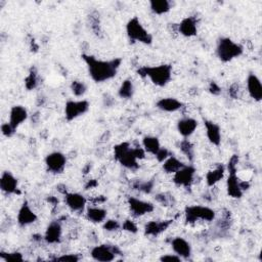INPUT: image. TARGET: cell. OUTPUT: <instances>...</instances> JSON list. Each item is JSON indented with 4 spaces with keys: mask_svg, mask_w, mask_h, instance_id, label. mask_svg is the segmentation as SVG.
<instances>
[{
    "mask_svg": "<svg viewBox=\"0 0 262 262\" xmlns=\"http://www.w3.org/2000/svg\"><path fill=\"white\" fill-rule=\"evenodd\" d=\"M81 57L87 67L89 77L95 83H104L115 78L122 63L121 57L100 59L86 53H83Z\"/></svg>",
    "mask_w": 262,
    "mask_h": 262,
    "instance_id": "cell-1",
    "label": "cell"
},
{
    "mask_svg": "<svg viewBox=\"0 0 262 262\" xmlns=\"http://www.w3.org/2000/svg\"><path fill=\"white\" fill-rule=\"evenodd\" d=\"M145 150L142 146H132L128 141L120 142L114 146L115 160L125 169L136 171L139 168L138 162L145 158Z\"/></svg>",
    "mask_w": 262,
    "mask_h": 262,
    "instance_id": "cell-2",
    "label": "cell"
},
{
    "mask_svg": "<svg viewBox=\"0 0 262 262\" xmlns=\"http://www.w3.org/2000/svg\"><path fill=\"white\" fill-rule=\"evenodd\" d=\"M139 77L148 79L157 87H165L172 79L173 68L170 63L142 66L136 70Z\"/></svg>",
    "mask_w": 262,
    "mask_h": 262,
    "instance_id": "cell-3",
    "label": "cell"
},
{
    "mask_svg": "<svg viewBox=\"0 0 262 262\" xmlns=\"http://www.w3.org/2000/svg\"><path fill=\"white\" fill-rule=\"evenodd\" d=\"M216 56L222 62H229L244 53V46L229 37H219L216 42Z\"/></svg>",
    "mask_w": 262,
    "mask_h": 262,
    "instance_id": "cell-4",
    "label": "cell"
},
{
    "mask_svg": "<svg viewBox=\"0 0 262 262\" xmlns=\"http://www.w3.org/2000/svg\"><path fill=\"white\" fill-rule=\"evenodd\" d=\"M125 31L131 43H141L144 45H150L152 43V35L145 29L137 16H133L127 21Z\"/></svg>",
    "mask_w": 262,
    "mask_h": 262,
    "instance_id": "cell-5",
    "label": "cell"
},
{
    "mask_svg": "<svg viewBox=\"0 0 262 262\" xmlns=\"http://www.w3.org/2000/svg\"><path fill=\"white\" fill-rule=\"evenodd\" d=\"M216 217V212L207 206L191 205L186 206L184 209V219L188 224H193L198 221H213Z\"/></svg>",
    "mask_w": 262,
    "mask_h": 262,
    "instance_id": "cell-6",
    "label": "cell"
},
{
    "mask_svg": "<svg viewBox=\"0 0 262 262\" xmlns=\"http://www.w3.org/2000/svg\"><path fill=\"white\" fill-rule=\"evenodd\" d=\"M121 249L116 245L102 244L94 246L90 250V256L93 260L98 262H111L116 259L117 256H122Z\"/></svg>",
    "mask_w": 262,
    "mask_h": 262,
    "instance_id": "cell-7",
    "label": "cell"
},
{
    "mask_svg": "<svg viewBox=\"0 0 262 262\" xmlns=\"http://www.w3.org/2000/svg\"><path fill=\"white\" fill-rule=\"evenodd\" d=\"M90 108V103L87 99H70L64 104V119L68 122H72L79 117L85 115Z\"/></svg>",
    "mask_w": 262,
    "mask_h": 262,
    "instance_id": "cell-8",
    "label": "cell"
},
{
    "mask_svg": "<svg viewBox=\"0 0 262 262\" xmlns=\"http://www.w3.org/2000/svg\"><path fill=\"white\" fill-rule=\"evenodd\" d=\"M44 163L48 173L58 175L61 174L66 169L67 157L61 151H51L45 157Z\"/></svg>",
    "mask_w": 262,
    "mask_h": 262,
    "instance_id": "cell-9",
    "label": "cell"
},
{
    "mask_svg": "<svg viewBox=\"0 0 262 262\" xmlns=\"http://www.w3.org/2000/svg\"><path fill=\"white\" fill-rule=\"evenodd\" d=\"M195 173H196V169L193 165L185 164L184 167H182L180 170H178L173 174L172 181L176 186L188 189L191 187L193 183Z\"/></svg>",
    "mask_w": 262,
    "mask_h": 262,
    "instance_id": "cell-10",
    "label": "cell"
},
{
    "mask_svg": "<svg viewBox=\"0 0 262 262\" xmlns=\"http://www.w3.org/2000/svg\"><path fill=\"white\" fill-rule=\"evenodd\" d=\"M127 204L129 211L133 217H142L155 210V205L150 202L143 201L136 196H128Z\"/></svg>",
    "mask_w": 262,
    "mask_h": 262,
    "instance_id": "cell-11",
    "label": "cell"
},
{
    "mask_svg": "<svg viewBox=\"0 0 262 262\" xmlns=\"http://www.w3.org/2000/svg\"><path fill=\"white\" fill-rule=\"evenodd\" d=\"M38 220V215L35 213V211L32 209L30 203L25 200L16 215V222L19 227H27L33 223H35Z\"/></svg>",
    "mask_w": 262,
    "mask_h": 262,
    "instance_id": "cell-12",
    "label": "cell"
},
{
    "mask_svg": "<svg viewBox=\"0 0 262 262\" xmlns=\"http://www.w3.org/2000/svg\"><path fill=\"white\" fill-rule=\"evenodd\" d=\"M66 206L74 213L85 212L87 208V199L80 192L68 191L63 194Z\"/></svg>",
    "mask_w": 262,
    "mask_h": 262,
    "instance_id": "cell-13",
    "label": "cell"
},
{
    "mask_svg": "<svg viewBox=\"0 0 262 262\" xmlns=\"http://www.w3.org/2000/svg\"><path fill=\"white\" fill-rule=\"evenodd\" d=\"M62 237V225L60 221L53 220L51 221L45 229L43 234V239L48 245H57L61 242Z\"/></svg>",
    "mask_w": 262,
    "mask_h": 262,
    "instance_id": "cell-14",
    "label": "cell"
},
{
    "mask_svg": "<svg viewBox=\"0 0 262 262\" xmlns=\"http://www.w3.org/2000/svg\"><path fill=\"white\" fill-rule=\"evenodd\" d=\"M173 223V219L167 220H151L145 223L143 227V232L145 236L157 237L163 232H165Z\"/></svg>",
    "mask_w": 262,
    "mask_h": 262,
    "instance_id": "cell-15",
    "label": "cell"
},
{
    "mask_svg": "<svg viewBox=\"0 0 262 262\" xmlns=\"http://www.w3.org/2000/svg\"><path fill=\"white\" fill-rule=\"evenodd\" d=\"M177 31L185 38H191L198 34V18L193 15L183 17L177 25Z\"/></svg>",
    "mask_w": 262,
    "mask_h": 262,
    "instance_id": "cell-16",
    "label": "cell"
},
{
    "mask_svg": "<svg viewBox=\"0 0 262 262\" xmlns=\"http://www.w3.org/2000/svg\"><path fill=\"white\" fill-rule=\"evenodd\" d=\"M0 189L6 194H18V180L10 171H3L0 177Z\"/></svg>",
    "mask_w": 262,
    "mask_h": 262,
    "instance_id": "cell-17",
    "label": "cell"
},
{
    "mask_svg": "<svg viewBox=\"0 0 262 262\" xmlns=\"http://www.w3.org/2000/svg\"><path fill=\"white\" fill-rule=\"evenodd\" d=\"M171 248L173 253L178 255L182 260H188L191 256V246L188 241L181 236H175L171 239Z\"/></svg>",
    "mask_w": 262,
    "mask_h": 262,
    "instance_id": "cell-18",
    "label": "cell"
},
{
    "mask_svg": "<svg viewBox=\"0 0 262 262\" xmlns=\"http://www.w3.org/2000/svg\"><path fill=\"white\" fill-rule=\"evenodd\" d=\"M247 84V91L249 96L254 101H261L262 99V84L259 77L255 73H250L246 80Z\"/></svg>",
    "mask_w": 262,
    "mask_h": 262,
    "instance_id": "cell-19",
    "label": "cell"
},
{
    "mask_svg": "<svg viewBox=\"0 0 262 262\" xmlns=\"http://www.w3.org/2000/svg\"><path fill=\"white\" fill-rule=\"evenodd\" d=\"M242 179L237 176L236 172H229L226 179V192L232 199H241L244 190L241 186Z\"/></svg>",
    "mask_w": 262,
    "mask_h": 262,
    "instance_id": "cell-20",
    "label": "cell"
},
{
    "mask_svg": "<svg viewBox=\"0 0 262 262\" xmlns=\"http://www.w3.org/2000/svg\"><path fill=\"white\" fill-rule=\"evenodd\" d=\"M204 127L206 130L205 131L206 136H207L209 142L215 146H219L221 143V138H222L220 126L211 120L204 119Z\"/></svg>",
    "mask_w": 262,
    "mask_h": 262,
    "instance_id": "cell-21",
    "label": "cell"
},
{
    "mask_svg": "<svg viewBox=\"0 0 262 262\" xmlns=\"http://www.w3.org/2000/svg\"><path fill=\"white\" fill-rule=\"evenodd\" d=\"M176 128L183 138H189L198 128V121L191 117H183L177 121Z\"/></svg>",
    "mask_w": 262,
    "mask_h": 262,
    "instance_id": "cell-22",
    "label": "cell"
},
{
    "mask_svg": "<svg viewBox=\"0 0 262 262\" xmlns=\"http://www.w3.org/2000/svg\"><path fill=\"white\" fill-rule=\"evenodd\" d=\"M29 117L28 110L20 104H16L11 106L9 111V124L14 128L17 129L25 121H27Z\"/></svg>",
    "mask_w": 262,
    "mask_h": 262,
    "instance_id": "cell-23",
    "label": "cell"
},
{
    "mask_svg": "<svg viewBox=\"0 0 262 262\" xmlns=\"http://www.w3.org/2000/svg\"><path fill=\"white\" fill-rule=\"evenodd\" d=\"M156 106L165 113H176L183 107V102L175 97H161L157 100Z\"/></svg>",
    "mask_w": 262,
    "mask_h": 262,
    "instance_id": "cell-24",
    "label": "cell"
},
{
    "mask_svg": "<svg viewBox=\"0 0 262 262\" xmlns=\"http://www.w3.org/2000/svg\"><path fill=\"white\" fill-rule=\"evenodd\" d=\"M107 211L99 206H90L85 210V217L89 222L98 224L103 223L106 219Z\"/></svg>",
    "mask_w": 262,
    "mask_h": 262,
    "instance_id": "cell-25",
    "label": "cell"
},
{
    "mask_svg": "<svg viewBox=\"0 0 262 262\" xmlns=\"http://www.w3.org/2000/svg\"><path fill=\"white\" fill-rule=\"evenodd\" d=\"M225 172H226V167L223 164H218L215 168L209 170L205 176L207 185L209 187L215 186L218 182H220L223 179Z\"/></svg>",
    "mask_w": 262,
    "mask_h": 262,
    "instance_id": "cell-26",
    "label": "cell"
},
{
    "mask_svg": "<svg viewBox=\"0 0 262 262\" xmlns=\"http://www.w3.org/2000/svg\"><path fill=\"white\" fill-rule=\"evenodd\" d=\"M148 5L150 11L156 15L166 14L172 8V3L169 0H150Z\"/></svg>",
    "mask_w": 262,
    "mask_h": 262,
    "instance_id": "cell-27",
    "label": "cell"
},
{
    "mask_svg": "<svg viewBox=\"0 0 262 262\" xmlns=\"http://www.w3.org/2000/svg\"><path fill=\"white\" fill-rule=\"evenodd\" d=\"M141 146L143 147L146 154H150L155 156L158 152V150L161 148V142L157 136L145 135L142 138Z\"/></svg>",
    "mask_w": 262,
    "mask_h": 262,
    "instance_id": "cell-28",
    "label": "cell"
},
{
    "mask_svg": "<svg viewBox=\"0 0 262 262\" xmlns=\"http://www.w3.org/2000/svg\"><path fill=\"white\" fill-rule=\"evenodd\" d=\"M184 166L185 164L173 155H171L167 160L162 163V169L167 174H174Z\"/></svg>",
    "mask_w": 262,
    "mask_h": 262,
    "instance_id": "cell-29",
    "label": "cell"
},
{
    "mask_svg": "<svg viewBox=\"0 0 262 262\" xmlns=\"http://www.w3.org/2000/svg\"><path fill=\"white\" fill-rule=\"evenodd\" d=\"M39 80H40V76H39V73H38V70L35 66H32L29 70V73L28 75L26 76L24 82H25V88L28 90V91H31V90H34L38 87L39 85Z\"/></svg>",
    "mask_w": 262,
    "mask_h": 262,
    "instance_id": "cell-30",
    "label": "cell"
},
{
    "mask_svg": "<svg viewBox=\"0 0 262 262\" xmlns=\"http://www.w3.org/2000/svg\"><path fill=\"white\" fill-rule=\"evenodd\" d=\"M134 92L135 88L133 81L131 79H125L118 89V96L123 99H131L134 95Z\"/></svg>",
    "mask_w": 262,
    "mask_h": 262,
    "instance_id": "cell-31",
    "label": "cell"
},
{
    "mask_svg": "<svg viewBox=\"0 0 262 262\" xmlns=\"http://www.w3.org/2000/svg\"><path fill=\"white\" fill-rule=\"evenodd\" d=\"M178 147L180 151L185 156V158L188 160V162L192 163L194 160V146L191 143V141L188 138H183L182 140L179 141Z\"/></svg>",
    "mask_w": 262,
    "mask_h": 262,
    "instance_id": "cell-32",
    "label": "cell"
},
{
    "mask_svg": "<svg viewBox=\"0 0 262 262\" xmlns=\"http://www.w3.org/2000/svg\"><path fill=\"white\" fill-rule=\"evenodd\" d=\"M133 189H136L143 193H150L155 186L154 180H136L133 184Z\"/></svg>",
    "mask_w": 262,
    "mask_h": 262,
    "instance_id": "cell-33",
    "label": "cell"
},
{
    "mask_svg": "<svg viewBox=\"0 0 262 262\" xmlns=\"http://www.w3.org/2000/svg\"><path fill=\"white\" fill-rule=\"evenodd\" d=\"M70 89L74 96L76 97H82L87 92V85L85 82L80 80H74L71 82Z\"/></svg>",
    "mask_w": 262,
    "mask_h": 262,
    "instance_id": "cell-34",
    "label": "cell"
},
{
    "mask_svg": "<svg viewBox=\"0 0 262 262\" xmlns=\"http://www.w3.org/2000/svg\"><path fill=\"white\" fill-rule=\"evenodd\" d=\"M155 200L158 204H160L163 207H169L175 203L173 194L169 192H159L155 195Z\"/></svg>",
    "mask_w": 262,
    "mask_h": 262,
    "instance_id": "cell-35",
    "label": "cell"
},
{
    "mask_svg": "<svg viewBox=\"0 0 262 262\" xmlns=\"http://www.w3.org/2000/svg\"><path fill=\"white\" fill-rule=\"evenodd\" d=\"M0 259L8 262V261H24V256L18 251H12V252H0Z\"/></svg>",
    "mask_w": 262,
    "mask_h": 262,
    "instance_id": "cell-36",
    "label": "cell"
},
{
    "mask_svg": "<svg viewBox=\"0 0 262 262\" xmlns=\"http://www.w3.org/2000/svg\"><path fill=\"white\" fill-rule=\"evenodd\" d=\"M121 226L122 223H120L116 219H105V221L102 223V228L108 232L118 231L119 229H121Z\"/></svg>",
    "mask_w": 262,
    "mask_h": 262,
    "instance_id": "cell-37",
    "label": "cell"
},
{
    "mask_svg": "<svg viewBox=\"0 0 262 262\" xmlns=\"http://www.w3.org/2000/svg\"><path fill=\"white\" fill-rule=\"evenodd\" d=\"M121 229H123L124 231H127L129 233H132V234H135L138 232V227H137L136 223L131 219H125L122 223Z\"/></svg>",
    "mask_w": 262,
    "mask_h": 262,
    "instance_id": "cell-38",
    "label": "cell"
},
{
    "mask_svg": "<svg viewBox=\"0 0 262 262\" xmlns=\"http://www.w3.org/2000/svg\"><path fill=\"white\" fill-rule=\"evenodd\" d=\"M53 260L54 261H62V262H77L80 260V256L78 254L68 253V254H62L60 256H57Z\"/></svg>",
    "mask_w": 262,
    "mask_h": 262,
    "instance_id": "cell-39",
    "label": "cell"
},
{
    "mask_svg": "<svg viewBox=\"0 0 262 262\" xmlns=\"http://www.w3.org/2000/svg\"><path fill=\"white\" fill-rule=\"evenodd\" d=\"M171 151L164 146H161V148L158 150V152L155 155V158L159 163H163L165 160H167L171 156Z\"/></svg>",
    "mask_w": 262,
    "mask_h": 262,
    "instance_id": "cell-40",
    "label": "cell"
},
{
    "mask_svg": "<svg viewBox=\"0 0 262 262\" xmlns=\"http://www.w3.org/2000/svg\"><path fill=\"white\" fill-rule=\"evenodd\" d=\"M15 131L16 129H14L10 124L9 122H5L1 125V132L3 134V136L7 137V138H10L12 137L14 134H15Z\"/></svg>",
    "mask_w": 262,
    "mask_h": 262,
    "instance_id": "cell-41",
    "label": "cell"
},
{
    "mask_svg": "<svg viewBox=\"0 0 262 262\" xmlns=\"http://www.w3.org/2000/svg\"><path fill=\"white\" fill-rule=\"evenodd\" d=\"M237 164H238V156L237 155H232L231 158L229 159L226 167V171L229 172H237Z\"/></svg>",
    "mask_w": 262,
    "mask_h": 262,
    "instance_id": "cell-42",
    "label": "cell"
},
{
    "mask_svg": "<svg viewBox=\"0 0 262 262\" xmlns=\"http://www.w3.org/2000/svg\"><path fill=\"white\" fill-rule=\"evenodd\" d=\"M228 94L233 99H238L241 96V86L238 83H233L228 88Z\"/></svg>",
    "mask_w": 262,
    "mask_h": 262,
    "instance_id": "cell-43",
    "label": "cell"
},
{
    "mask_svg": "<svg viewBox=\"0 0 262 262\" xmlns=\"http://www.w3.org/2000/svg\"><path fill=\"white\" fill-rule=\"evenodd\" d=\"M160 261L162 262H181L182 259L176 255L175 253L174 254H165V255H162L160 258H159Z\"/></svg>",
    "mask_w": 262,
    "mask_h": 262,
    "instance_id": "cell-44",
    "label": "cell"
},
{
    "mask_svg": "<svg viewBox=\"0 0 262 262\" xmlns=\"http://www.w3.org/2000/svg\"><path fill=\"white\" fill-rule=\"evenodd\" d=\"M208 91L212 94V95H219L221 93V88L220 86L218 85L217 82L215 81H211L209 83V86H208Z\"/></svg>",
    "mask_w": 262,
    "mask_h": 262,
    "instance_id": "cell-45",
    "label": "cell"
},
{
    "mask_svg": "<svg viewBox=\"0 0 262 262\" xmlns=\"http://www.w3.org/2000/svg\"><path fill=\"white\" fill-rule=\"evenodd\" d=\"M98 185V182L96 179H89L87 180V182L84 185L85 189H91V188H95Z\"/></svg>",
    "mask_w": 262,
    "mask_h": 262,
    "instance_id": "cell-46",
    "label": "cell"
},
{
    "mask_svg": "<svg viewBox=\"0 0 262 262\" xmlns=\"http://www.w3.org/2000/svg\"><path fill=\"white\" fill-rule=\"evenodd\" d=\"M46 201H47L50 205H52V206H57L58 203H59V200H58L57 196H55V195H48V196L46 198Z\"/></svg>",
    "mask_w": 262,
    "mask_h": 262,
    "instance_id": "cell-47",
    "label": "cell"
}]
</instances>
